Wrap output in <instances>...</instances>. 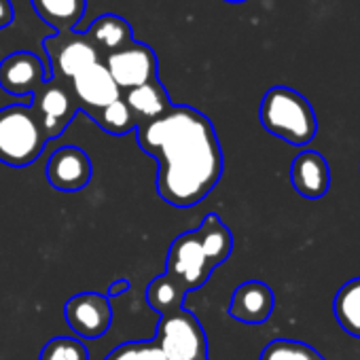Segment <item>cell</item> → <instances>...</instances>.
<instances>
[{"instance_id":"cell-1","label":"cell","mask_w":360,"mask_h":360,"mask_svg":"<svg viewBox=\"0 0 360 360\" xmlns=\"http://www.w3.org/2000/svg\"><path fill=\"white\" fill-rule=\"evenodd\" d=\"M138 146L159 163L157 193L174 208H193L223 176L225 159L212 121L193 106H176L136 127Z\"/></svg>"},{"instance_id":"cell-2","label":"cell","mask_w":360,"mask_h":360,"mask_svg":"<svg viewBox=\"0 0 360 360\" xmlns=\"http://www.w3.org/2000/svg\"><path fill=\"white\" fill-rule=\"evenodd\" d=\"M259 119L271 136L292 146H305L318 134V119L307 98L284 85L265 91Z\"/></svg>"},{"instance_id":"cell-3","label":"cell","mask_w":360,"mask_h":360,"mask_svg":"<svg viewBox=\"0 0 360 360\" xmlns=\"http://www.w3.org/2000/svg\"><path fill=\"white\" fill-rule=\"evenodd\" d=\"M45 146L47 138L30 106L13 104L0 110V161L26 167L41 157Z\"/></svg>"},{"instance_id":"cell-4","label":"cell","mask_w":360,"mask_h":360,"mask_svg":"<svg viewBox=\"0 0 360 360\" xmlns=\"http://www.w3.org/2000/svg\"><path fill=\"white\" fill-rule=\"evenodd\" d=\"M165 360H204L208 358V335L195 314L189 309H178L161 316L157 337Z\"/></svg>"},{"instance_id":"cell-5","label":"cell","mask_w":360,"mask_h":360,"mask_svg":"<svg viewBox=\"0 0 360 360\" xmlns=\"http://www.w3.org/2000/svg\"><path fill=\"white\" fill-rule=\"evenodd\" d=\"M43 49L49 60V77L62 83H70L85 68L102 62V56L94 47L87 34L77 30L56 32L43 41Z\"/></svg>"},{"instance_id":"cell-6","label":"cell","mask_w":360,"mask_h":360,"mask_svg":"<svg viewBox=\"0 0 360 360\" xmlns=\"http://www.w3.org/2000/svg\"><path fill=\"white\" fill-rule=\"evenodd\" d=\"M214 267L208 261V255L204 250L200 231H187L180 233L169 250L165 261V274L176 278L180 284L187 288V292L200 290L212 276Z\"/></svg>"},{"instance_id":"cell-7","label":"cell","mask_w":360,"mask_h":360,"mask_svg":"<svg viewBox=\"0 0 360 360\" xmlns=\"http://www.w3.org/2000/svg\"><path fill=\"white\" fill-rule=\"evenodd\" d=\"M30 108L37 115L47 142L60 138L64 129L72 123L75 115L79 112V104L70 91V85L58 79L45 81L32 94Z\"/></svg>"},{"instance_id":"cell-8","label":"cell","mask_w":360,"mask_h":360,"mask_svg":"<svg viewBox=\"0 0 360 360\" xmlns=\"http://www.w3.org/2000/svg\"><path fill=\"white\" fill-rule=\"evenodd\" d=\"M102 64L121 91H129L148 81H155L159 75L157 53L140 41H131L127 47L106 56Z\"/></svg>"},{"instance_id":"cell-9","label":"cell","mask_w":360,"mask_h":360,"mask_svg":"<svg viewBox=\"0 0 360 360\" xmlns=\"http://www.w3.org/2000/svg\"><path fill=\"white\" fill-rule=\"evenodd\" d=\"M64 318L77 335L98 339L106 335L112 324V307L102 292H79L66 301Z\"/></svg>"},{"instance_id":"cell-10","label":"cell","mask_w":360,"mask_h":360,"mask_svg":"<svg viewBox=\"0 0 360 360\" xmlns=\"http://www.w3.org/2000/svg\"><path fill=\"white\" fill-rule=\"evenodd\" d=\"M45 174H47V183L56 191L77 193L89 185L94 167L89 155L83 148L62 146L49 157Z\"/></svg>"},{"instance_id":"cell-11","label":"cell","mask_w":360,"mask_h":360,"mask_svg":"<svg viewBox=\"0 0 360 360\" xmlns=\"http://www.w3.org/2000/svg\"><path fill=\"white\" fill-rule=\"evenodd\" d=\"M68 85L79 104V110H83L89 117L123 96V91L117 87V83L112 81L110 72L102 62L79 72Z\"/></svg>"},{"instance_id":"cell-12","label":"cell","mask_w":360,"mask_h":360,"mask_svg":"<svg viewBox=\"0 0 360 360\" xmlns=\"http://www.w3.org/2000/svg\"><path fill=\"white\" fill-rule=\"evenodd\" d=\"M49 79V70L32 51H15L0 62V87L11 96H32Z\"/></svg>"},{"instance_id":"cell-13","label":"cell","mask_w":360,"mask_h":360,"mask_svg":"<svg viewBox=\"0 0 360 360\" xmlns=\"http://www.w3.org/2000/svg\"><path fill=\"white\" fill-rule=\"evenodd\" d=\"M290 183L305 200H320L330 189V167L318 150H303L292 159Z\"/></svg>"},{"instance_id":"cell-14","label":"cell","mask_w":360,"mask_h":360,"mask_svg":"<svg viewBox=\"0 0 360 360\" xmlns=\"http://www.w3.org/2000/svg\"><path fill=\"white\" fill-rule=\"evenodd\" d=\"M276 307L274 290L261 280H248L233 290L229 316L244 324H263Z\"/></svg>"},{"instance_id":"cell-15","label":"cell","mask_w":360,"mask_h":360,"mask_svg":"<svg viewBox=\"0 0 360 360\" xmlns=\"http://www.w3.org/2000/svg\"><path fill=\"white\" fill-rule=\"evenodd\" d=\"M123 100L129 106L138 125L155 121L172 108V100L159 79L148 81L129 91H123Z\"/></svg>"},{"instance_id":"cell-16","label":"cell","mask_w":360,"mask_h":360,"mask_svg":"<svg viewBox=\"0 0 360 360\" xmlns=\"http://www.w3.org/2000/svg\"><path fill=\"white\" fill-rule=\"evenodd\" d=\"M85 34L89 37V41L94 43V47L98 49L102 60L106 56L127 47L134 41V32H131V26L127 24V20H123L121 15H115V13H104V15L96 18Z\"/></svg>"},{"instance_id":"cell-17","label":"cell","mask_w":360,"mask_h":360,"mask_svg":"<svg viewBox=\"0 0 360 360\" xmlns=\"http://www.w3.org/2000/svg\"><path fill=\"white\" fill-rule=\"evenodd\" d=\"M34 13L56 32L77 30L85 15L87 0H30Z\"/></svg>"},{"instance_id":"cell-18","label":"cell","mask_w":360,"mask_h":360,"mask_svg":"<svg viewBox=\"0 0 360 360\" xmlns=\"http://www.w3.org/2000/svg\"><path fill=\"white\" fill-rule=\"evenodd\" d=\"M204 250L208 255V261L212 263V267L217 269L219 265H223L233 250V236L227 229V225L221 221V217L217 212H210L204 217L202 225L198 227Z\"/></svg>"},{"instance_id":"cell-19","label":"cell","mask_w":360,"mask_h":360,"mask_svg":"<svg viewBox=\"0 0 360 360\" xmlns=\"http://www.w3.org/2000/svg\"><path fill=\"white\" fill-rule=\"evenodd\" d=\"M185 297H187V288L167 274L150 280V284L146 286V303L150 305V309L159 311L161 316L183 309Z\"/></svg>"},{"instance_id":"cell-20","label":"cell","mask_w":360,"mask_h":360,"mask_svg":"<svg viewBox=\"0 0 360 360\" xmlns=\"http://www.w3.org/2000/svg\"><path fill=\"white\" fill-rule=\"evenodd\" d=\"M333 311L339 326L347 335L360 339V278L345 282L337 290L333 301Z\"/></svg>"},{"instance_id":"cell-21","label":"cell","mask_w":360,"mask_h":360,"mask_svg":"<svg viewBox=\"0 0 360 360\" xmlns=\"http://www.w3.org/2000/svg\"><path fill=\"white\" fill-rule=\"evenodd\" d=\"M91 119H94L104 131H108V134H112V136H125V134H129V131H136V127H138V123H136V119H134L129 106L125 104L123 96H121L119 100H115L112 104L104 106L102 110L94 112Z\"/></svg>"},{"instance_id":"cell-22","label":"cell","mask_w":360,"mask_h":360,"mask_svg":"<svg viewBox=\"0 0 360 360\" xmlns=\"http://www.w3.org/2000/svg\"><path fill=\"white\" fill-rule=\"evenodd\" d=\"M259 360H326V358L303 341L274 339L263 347Z\"/></svg>"},{"instance_id":"cell-23","label":"cell","mask_w":360,"mask_h":360,"mask_svg":"<svg viewBox=\"0 0 360 360\" xmlns=\"http://www.w3.org/2000/svg\"><path fill=\"white\" fill-rule=\"evenodd\" d=\"M39 360H89V349L77 337H53L43 347Z\"/></svg>"},{"instance_id":"cell-24","label":"cell","mask_w":360,"mask_h":360,"mask_svg":"<svg viewBox=\"0 0 360 360\" xmlns=\"http://www.w3.org/2000/svg\"><path fill=\"white\" fill-rule=\"evenodd\" d=\"M104 360H165L155 339L150 341H127L115 347Z\"/></svg>"},{"instance_id":"cell-25","label":"cell","mask_w":360,"mask_h":360,"mask_svg":"<svg viewBox=\"0 0 360 360\" xmlns=\"http://www.w3.org/2000/svg\"><path fill=\"white\" fill-rule=\"evenodd\" d=\"M13 18H15V11H13L11 0H0V30L9 28Z\"/></svg>"},{"instance_id":"cell-26","label":"cell","mask_w":360,"mask_h":360,"mask_svg":"<svg viewBox=\"0 0 360 360\" xmlns=\"http://www.w3.org/2000/svg\"><path fill=\"white\" fill-rule=\"evenodd\" d=\"M129 280H115L110 286H108V290H106V297H117V295H125L127 290H129Z\"/></svg>"},{"instance_id":"cell-27","label":"cell","mask_w":360,"mask_h":360,"mask_svg":"<svg viewBox=\"0 0 360 360\" xmlns=\"http://www.w3.org/2000/svg\"><path fill=\"white\" fill-rule=\"evenodd\" d=\"M225 3H231V5H240V3H246V0H225Z\"/></svg>"},{"instance_id":"cell-28","label":"cell","mask_w":360,"mask_h":360,"mask_svg":"<svg viewBox=\"0 0 360 360\" xmlns=\"http://www.w3.org/2000/svg\"><path fill=\"white\" fill-rule=\"evenodd\" d=\"M204 360H208V358H204Z\"/></svg>"}]
</instances>
